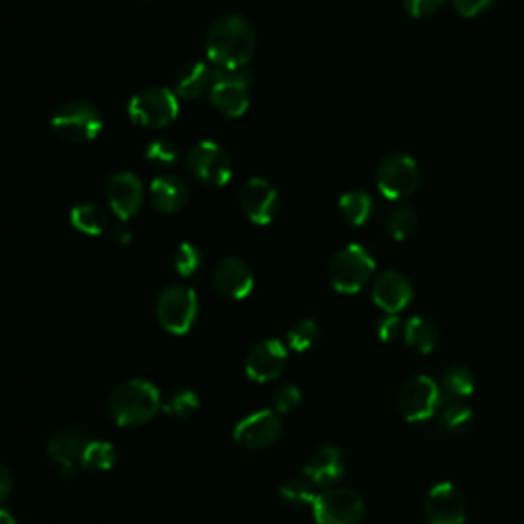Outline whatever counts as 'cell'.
Here are the masks:
<instances>
[{
  "label": "cell",
  "instance_id": "obj_11",
  "mask_svg": "<svg viewBox=\"0 0 524 524\" xmlns=\"http://www.w3.org/2000/svg\"><path fill=\"white\" fill-rule=\"evenodd\" d=\"M283 432L281 414L275 410H258L234 428V441L248 451H262L273 447Z\"/></svg>",
  "mask_w": 524,
  "mask_h": 524
},
{
  "label": "cell",
  "instance_id": "obj_9",
  "mask_svg": "<svg viewBox=\"0 0 524 524\" xmlns=\"http://www.w3.org/2000/svg\"><path fill=\"white\" fill-rule=\"evenodd\" d=\"M187 170L205 187H224L232 179V162L224 148L205 140L187 154Z\"/></svg>",
  "mask_w": 524,
  "mask_h": 524
},
{
  "label": "cell",
  "instance_id": "obj_18",
  "mask_svg": "<svg viewBox=\"0 0 524 524\" xmlns=\"http://www.w3.org/2000/svg\"><path fill=\"white\" fill-rule=\"evenodd\" d=\"M213 287L228 299H244L254 289V275L242 258L226 256L213 269Z\"/></svg>",
  "mask_w": 524,
  "mask_h": 524
},
{
  "label": "cell",
  "instance_id": "obj_19",
  "mask_svg": "<svg viewBox=\"0 0 524 524\" xmlns=\"http://www.w3.org/2000/svg\"><path fill=\"white\" fill-rule=\"evenodd\" d=\"M412 295L414 289L410 279L398 271L381 273L373 283V301L387 314L402 312L412 301Z\"/></svg>",
  "mask_w": 524,
  "mask_h": 524
},
{
  "label": "cell",
  "instance_id": "obj_21",
  "mask_svg": "<svg viewBox=\"0 0 524 524\" xmlns=\"http://www.w3.org/2000/svg\"><path fill=\"white\" fill-rule=\"evenodd\" d=\"M150 201L160 213H177L187 205L189 189L179 177L162 174L150 185Z\"/></svg>",
  "mask_w": 524,
  "mask_h": 524
},
{
  "label": "cell",
  "instance_id": "obj_4",
  "mask_svg": "<svg viewBox=\"0 0 524 524\" xmlns=\"http://www.w3.org/2000/svg\"><path fill=\"white\" fill-rule=\"evenodd\" d=\"M197 312L199 299L191 287L172 285L158 295L156 318L160 326L174 336H183L193 328Z\"/></svg>",
  "mask_w": 524,
  "mask_h": 524
},
{
  "label": "cell",
  "instance_id": "obj_39",
  "mask_svg": "<svg viewBox=\"0 0 524 524\" xmlns=\"http://www.w3.org/2000/svg\"><path fill=\"white\" fill-rule=\"evenodd\" d=\"M11 488H13V477H11L9 469L0 467V498H3V502L9 500Z\"/></svg>",
  "mask_w": 524,
  "mask_h": 524
},
{
  "label": "cell",
  "instance_id": "obj_17",
  "mask_svg": "<svg viewBox=\"0 0 524 524\" xmlns=\"http://www.w3.org/2000/svg\"><path fill=\"white\" fill-rule=\"evenodd\" d=\"M107 201L121 222L134 217L144 203V185L134 172H117L107 183Z\"/></svg>",
  "mask_w": 524,
  "mask_h": 524
},
{
  "label": "cell",
  "instance_id": "obj_31",
  "mask_svg": "<svg viewBox=\"0 0 524 524\" xmlns=\"http://www.w3.org/2000/svg\"><path fill=\"white\" fill-rule=\"evenodd\" d=\"M443 389L455 400L469 398L475 389V377L467 367L453 365L443 373Z\"/></svg>",
  "mask_w": 524,
  "mask_h": 524
},
{
  "label": "cell",
  "instance_id": "obj_15",
  "mask_svg": "<svg viewBox=\"0 0 524 524\" xmlns=\"http://www.w3.org/2000/svg\"><path fill=\"white\" fill-rule=\"evenodd\" d=\"M240 207L256 226H269L279 213V193L265 179H250L240 191Z\"/></svg>",
  "mask_w": 524,
  "mask_h": 524
},
{
  "label": "cell",
  "instance_id": "obj_40",
  "mask_svg": "<svg viewBox=\"0 0 524 524\" xmlns=\"http://www.w3.org/2000/svg\"><path fill=\"white\" fill-rule=\"evenodd\" d=\"M131 238H134V234H131V230L121 222V224H117L115 228H113V240L117 242V244H121V246H127L129 242H131Z\"/></svg>",
  "mask_w": 524,
  "mask_h": 524
},
{
  "label": "cell",
  "instance_id": "obj_37",
  "mask_svg": "<svg viewBox=\"0 0 524 524\" xmlns=\"http://www.w3.org/2000/svg\"><path fill=\"white\" fill-rule=\"evenodd\" d=\"M445 0H404V9L408 15L416 17V19H424L434 15L443 7Z\"/></svg>",
  "mask_w": 524,
  "mask_h": 524
},
{
  "label": "cell",
  "instance_id": "obj_30",
  "mask_svg": "<svg viewBox=\"0 0 524 524\" xmlns=\"http://www.w3.org/2000/svg\"><path fill=\"white\" fill-rule=\"evenodd\" d=\"M418 228V213L410 205H400L393 209L387 217V232L393 240H406Z\"/></svg>",
  "mask_w": 524,
  "mask_h": 524
},
{
  "label": "cell",
  "instance_id": "obj_35",
  "mask_svg": "<svg viewBox=\"0 0 524 524\" xmlns=\"http://www.w3.org/2000/svg\"><path fill=\"white\" fill-rule=\"evenodd\" d=\"M301 402V391L295 385H281L275 393H273V410L279 414H287L291 410H295Z\"/></svg>",
  "mask_w": 524,
  "mask_h": 524
},
{
  "label": "cell",
  "instance_id": "obj_38",
  "mask_svg": "<svg viewBox=\"0 0 524 524\" xmlns=\"http://www.w3.org/2000/svg\"><path fill=\"white\" fill-rule=\"evenodd\" d=\"M494 0H453V5L463 17H477L492 7Z\"/></svg>",
  "mask_w": 524,
  "mask_h": 524
},
{
  "label": "cell",
  "instance_id": "obj_1",
  "mask_svg": "<svg viewBox=\"0 0 524 524\" xmlns=\"http://www.w3.org/2000/svg\"><path fill=\"white\" fill-rule=\"evenodd\" d=\"M256 48L252 25L240 15H224L217 19L205 39V52L222 72H238L244 68Z\"/></svg>",
  "mask_w": 524,
  "mask_h": 524
},
{
  "label": "cell",
  "instance_id": "obj_8",
  "mask_svg": "<svg viewBox=\"0 0 524 524\" xmlns=\"http://www.w3.org/2000/svg\"><path fill=\"white\" fill-rule=\"evenodd\" d=\"M420 181V170L410 154H391L377 168V187L389 201H400L412 195Z\"/></svg>",
  "mask_w": 524,
  "mask_h": 524
},
{
  "label": "cell",
  "instance_id": "obj_10",
  "mask_svg": "<svg viewBox=\"0 0 524 524\" xmlns=\"http://www.w3.org/2000/svg\"><path fill=\"white\" fill-rule=\"evenodd\" d=\"M312 510L318 524H359L365 516V502L353 490L334 488L318 494Z\"/></svg>",
  "mask_w": 524,
  "mask_h": 524
},
{
  "label": "cell",
  "instance_id": "obj_12",
  "mask_svg": "<svg viewBox=\"0 0 524 524\" xmlns=\"http://www.w3.org/2000/svg\"><path fill=\"white\" fill-rule=\"evenodd\" d=\"M89 434L76 426L58 428L48 439V455L60 469L62 477L74 479L82 467V453L89 445Z\"/></svg>",
  "mask_w": 524,
  "mask_h": 524
},
{
  "label": "cell",
  "instance_id": "obj_36",
  "mask_svg": "<svg viewBox=\"0 0 524 524\" xmlns=\"http://www.w3.org/2000/svg\"><path fill=\"white\" fill-rule=\"evenodd\" d=\"M404 328H406V324L396 314H387L377 324V336L383 342H393V340H398L400 336H404Z\"/></svg>",
  "mask_w": 524,
  "mask_h": 524
},
{
  "label": "cell",
  "instance_id": "obj_22",
  "mask_svg": "<svg viewBox=\"0 0 524 524\" xmlns=\"http://www.w3.org/2000/svg\"><path fill=\"white\" fill-rule=\"evenodd\" d=\"M213 80L215 76L205 62H189L177 74V80H174V93L181 99H197L205 91H211Z\"/></svg>",
  "mask_w": 524,
  "mask_h": 524
},
{
  "label": "cell",
  "instance_id": "obj_16",
  "mask_svg": "<svg viewBox=\"0 0 524 524\" xmlns=\"http://www.w3.org/2000/svg\"><path fill=\"white\" fill-rule=\"evenodd\" d=\"M424 512L430 524H463L467 502L457 486L449 482L436 484L426 496Z\"/></svg>",
  "mask_w": 524,
  "mask_h": 524
},
{
  "label": "cell",
  "instance_id": "obj_32",
  "mask_svg": "<svg viewBox=\"0 0 524 524\" xmlns=\"http://www.w3.org/2000/svg\"><path fill=\"white\" fill-rule=\"evenodd\" d=\"M320 340V326L314 320H301L287 332V344L295 353L310 351Z\"/></svg>",
  "mask_w": 524,
  "mask_h": 524
},
{
  "label": "cell",
  "instance_id": "obj_14",
  "mask_svg": "<svg viewBox=\"0 0 524 524\" xmlns=\"http://www.w3.org/2000/svg\"><path fill=\"white\" fill-rule=\"evenodd\" d=\"M209 95L217 111L226 117H242L250 105V80L240 72H220Z\"/></svg>",
  "mask_w": 524,
  "mask_h": 524
},
{
  "label": "cell",
  "instance_id": "obj_28",
  "mask_svg": "<svg viewBox=\"0 0 524 524\" xmlns=\"http://www.w3.org/2000/svg\"><path fill=\"white\" fill-rule=\"evenodd\" d=\"M117 463V451L107 441H89L82 453V469L109 471Z\"/></svg>",
  "mask_w": 524,
  "mask_h": 524
},
{
  "label": "cell",
  "instance_id": "obj_34",
  "mask_svg": "<svg viewBox=\"0 0 524 524\" xmlns=\"http://www.w3.org/2000/svg\"><path fill=\"white\" fill-rule=\"evenodd\" d=\"M174 269L183 277L195 275L201 269V250L189 242H183L174 254Z\"/></svg>",
  "mask_w": 524,
  "mask_h": 524
},
{
  "label": "cell",
  "instance_id": "obj_13",
  "mask_svg": "<svg viewBox=\"0 0 524 524\" xmlns=\"http://www.w3.org/2000/svg\"><path fill=\"white\" fill-rule=\"evenodd\" d=\"M287 346L281 340L267 338L256 342L246 355V375L256 383H269L283 375L287 367Z\"/></svg>",
  "mask_w": 524,
  "mask_h": 524
},
{
  "label": "cell",
  "instance_id": "obj_7",
  "mask_svg": "<svg viewBox=\"0 0 524 524\" xmlns=\"http://www.w3.org/2000/svg\"><path fill=\"white\" fill-rule=\"evenodd\" d=\"M443 404V393L439 383L426 375L408 379L398 393L400 414L408 422H426L436 416Z\"/></svg>",
  "mask_w": 524,
  "mask_h": 524
},
{
  "label": "cell",
  "instance_id": "obj_29",
  "mask_svg": "<svg viewBox=\"0 0 524 524\" xmlns=\"http://www.w3.org/2000/svg\"><path fill=\"white\" fill-rule=\"evenodd\" d=\"M281 496L291 506H314L318 494L316 484L308 477H291L281 486Z\"/></svg>",
  "mask_w": 524,
  "mask_h": 524
},
{
  "label": "cell",
  "instance_id": "obj_5",
  "mask_svg": "<svg viewBox=\"0 0 524 524\" xmlns=\"http://www.w3.org/2000/svg\"><path fill=\"white\" fill-rule=\"evenodd\" d=\"M52 127L68 142H93L103 131V117L89 101H68L52 115Z\"/></svg>",
  "mask_w": 524,
  "mask_h": 524
},
{
  "label": "cell",
  "instance_id": "obj_25",
  "mask_svg": "<svg viewBox=\"0 0 524 524\" xmlns=\"http://www.w3.org/2000/svg\"><path fill=\"white\" fill-rule=\"evenodd\" d=\"M338 209L351 226H365L373 215V197L367 191H348L338 199Z\"/></svg>",
  "mask_w": 524,
  "mask_h": 524
},
{
  "label": "cell",
  "instance_id": "obj_26",
  "mask_svg": "<svg viewBox=\"0 0 524 524\" xmlns=\"http://www.w3.org/2000/svg\"><path fill=\"white\" fill-rule=\"evenodd\" d=\"M436 416H439V422L445 430L449 432H465L471 428L475 416H473V410L463 404L461 400H455V398H449V400H443L439 412H436Z\"/></svg>",
  "mask_w": 524,
  "mask_h": 524
},
{
  "label": "cell",
  "instance_id": "obj_2",
  "mask_svg": "<svg viewBox=\"0 0 524 524\" xmlns=\"http://www.w3.org/2000/svg\"><path fill=\"white\" fill-rule=\"evenodd\" d=\"M107 410L111 420L123 428L140 426L162 410L160 391L146 379L123 381L109 396Z\"/></svg>",
  "mask_w": 524,
  "mask_h": 524
},
{
  "label": "cell",
  "instance_id": "obj_27",
  "mask_svg": "<svg viewBox=\"0 0 524 524\" xmlns=\"http://www.w3.org/2000/svg\"><path fill=\"white\" fill-rule=\"evenodd\" d=\"M199 396L191 389H177L162 404V412L172 420H187L199 410Z\"/></svg>",
  "mask_w": 524,
  "mask_h": 524
},
{
  "label": "cell",
  "instance_id": "obj_23",
  "mask_svg": "<svg viewBox=\"0 0 524 524\" xmlns=\"http://www.w3.org/2000/svg\"><path fill=\"white\" fill-rule=\"evenodd\" d=\"M404 340L410 348H414L420 355H430L436 344H439V328L428 318L414 316L406 322Z\"/></svg>",
  "mask_w": 524,
  "mask_h": 524
},
{
  "label": "cell",
  "instance_id": "obj_41",
  "mask_svg": "<svg viewBox=\"0 0 524 524\" xmlns=\"http://www.w3.org/2000/svg\"><path fill=\"white\" fill-rule=\"evenodd\" d=\"M0 524H17V520L9 514V510H3L0 512Z\"/></svg>",
  "mask_w": 524,
  "mask_h": 524
},
{
  "label": "cell",
  "instance_id": "obj_24",
  "mask_svg": "<svg viewBox=\"0 0 524 524\" xmlns=\"http://www.w3.org/2000/svg\"><path fill=\"white\" fill-rule=\"evenodd\" d=\"M70 222L82 234L99 236L107 230L109 217H107L105 209L99 207L97 203H78L70 211Z\"/></svg>",
  "mask_w": 524,
  "mask_h": 524
},
{
  "label": "cell",
  "instance_id": "obj_33",
  "mask_svg": "<svg viewBox=\"0 0 524 524\" xmlns=\"http://www.w3.org/2000/svg\"><path fill=\"white\" fill-rule=\"evenodd\" d=\"M146 160H150L158 168H170L179 160V148L170 140L156 138L146 146Z\"/></svg>",
  "mask_w": 524,
  "mask_h": 524
},
{
  "label": "cell",
  "instance_id": "obj_6",
  "mask_svg": "<svg viewBox=\"0 0 524 524\" xmlns=\"http://www.w3.org/2000/svg\"><path fill=\"white\" fill-rule=\"evenodd\" d=\"M127 113L142 127H166L179 117V99L177 93L154 86L131 97Z\"/></svg>",
  "mask_w": 524,
  "mask_h": 524
},
{
  "label": "cell",
  "instance_id": "obj_20",
  "mask_svg": "<svg viewBox=\"0 0 524 524\" xmlns=\"http://www.w3.org/2000/svg\"><path fill=\"white\" fill-rule=\"evenodd\" d=\"M303 473L318 488H330L338 484L346 473V465L342 459V453L334 445H322L318 447L310 459L303 465Z\"/></svg>",
  "mask_w": 524,
  "mask_h": 524
},
{
  "label": "cell",
  "instance_id": "obj_3",
  "mask_svg": "<svg viewBox=\"0 0 524 524\" xmlns=\"http://www.w3.org/2000/svg\"><path fill=\"white\" fill-rule=\"evenodd\" d=\"M375 273V260L361 244H348L338 250L330 262L328 277L338 293H359Z\"/></svg>",
  "mask_w": 524,
  "mask_h": 524
}]
</instances>
